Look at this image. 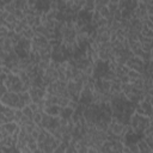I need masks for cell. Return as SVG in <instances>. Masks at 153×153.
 <instances>
[{"mask_svg":"<svg viewBox=\"0 0 153 153\" xmlns=\"http://www.w3.org/2000/svg\"><path fill=\"white\" fill-rule=\"evenodd\" d=\"M18 101H19V95L17 92H12V91H6L1 96V98H0V102L5 107H10V108H16V104Z\"/></svg>","mask_w":153,"mask_h":153,"instance_id":"obj_1","label":"cell"},{"mask_svg":"<svg viewBox=\"0 0 153 153\" xmlns=\"http://www.w3.org/2000/svg\"><path fill=\"white\" fill-rule=\"evenodd\" d=\"M136 145H138V148H139V153H152L153 152V147H149L142 138L136 141Z\"/></svg>","mask_w":153,"mask_h":153,"instance_id":"obj_2","label":"cell"},{"mask_svg":"<svg viewBox=\"0 0 153 153\" xmlns=\"http://www.w3.org/2000/svg\"><path fill=\"white\" fill-rule=\"evenodd\" d=\"M20 35H22V37H23V38H26V40H30V41H31V40L34 38V36H35L34 29H33L31 26L26 25V26L23 29V31L20 33Z\"/></svg>","mask_w":153,"mask_h":153,"instance_id":"obj_3","label":"cell"},{"mask_svg":"<svg viewBox=\"0 0 153 153\" xmlns=\"http://www.w3.org/2000/svg\"><path fill=\"white\" fill-rule=\"evenodd\" d=\"M43 111H44V112H47V114H48V115H50V116H59L60 107H59L57 104H51V105L46 107Z\"/></svg>","mask_w":153,"mask_h":153,"instance_id":"obj_4","label":"cell"},{"mask_svg":"<svg viewBox=\"0 0 153 153\" xmlns=\"http://www.w3.org/2000/svg\"><path fill=\"white\" fill-rule=\"evenodd\" d=\"M51 118H53V116H50V115H48L47 112H42V120H41V126L43 127V128H48L49 126H50V123H51Z\"/></svg>","mask_w":153,"mask_h":153,"instance_id":"obj_5","label":"cell"},{"mask_svg":"<svg viewBox=\"0 0 153 153\" xmlns=\"http://www.w3.org/2000/svg\"><path fill=\"white\" fill-rule=\"evenodd\" d=\"M74 112V110H72L70 107H65V108H60V112L59 116L60 117H65V118H70L72 116V114Z\"/></svg>","mask_w":153,"mask_h":153,"instance_id":"obj_6","label":"cell"},{"mask_svg":"<svg viewBox=\"0 0 153 153\" xmlns=\"http://www.w3.org/2000/svg\"><path fill=\"white\" fill-rule=\"evenodd\" d=\"M140 74H141L140 72H138V71H135V70H133V68L128 70L127 75H128V78H129V83H132L133 80H135V79L140 78Z\"/></svg>","mask_w":153,"mask_h":153,"instance_id":"obj_7","label":"cell"},{"mask_svg":"<svg viewBox=\"0 0 153 153\" xmlns=\"http://www.w3.org/2000/svg\"><path fill=\"white\" fill-rule=\"evenodd\" d=\"M16 9L17 7H16V1L15 0H12V1H10V3H5V5H4V10L7 11L9 13H13Z\"/></svg>","mask_w":153,"mask_h":153,"instance_id":"obj_8","label":"cell"},{"mask_svg":"<svg viewBox=\"0 0 153 153\" xmlns=\"http://www.w3.org/2000/svg\"><path fill=\"white\" fill-rule=\"evenodd\" d=\"M42 112H43V111H41V110H37V111L34 112V115H33V122H34V123H36V125H40V123H41Z\"/></svg>","mask_w":153,"mask_h":153,"instance_id":"obj_9","label":"cell"},{"mask_svg":"<svg viewBox=\"0 0 153 153\" xmlns=\"http://www.w3.org/2000/svg\"><path fill=\"white\" fill-rule=\"evenodd\" d=\"M140 34L145 37H153V29H149V28H146L144 26L142 30L140 31Z\"/></svg>","mask_w":153,"mask_h":153,"instance_id":"obj_10","label":"cell"},{"mask_svg":"<svg viewBox=\"0 0 153 153\" xmlns=\"http://www.w3.org/2000/svg\"><path fill=\"white\" fill-rule=\"evenodd\" d=\"M118 29H121V22H120V20H114V22L109 25V30H110L111 33L117 31Z\"/></svg>","mask_w":153,"mask_h":153,"instance_id":"obj_11","label":"cell"},{"mask_svg":"<svg viewBox=\"0 0 153 153\" xmlns=\"http://www.w3.org/2000/svg\"><path fill=\"white\" fill-rule=\"evenodd\" d=\"M68 102H70V98H67V97H59V99H57V105H59L60 108H65V107L68 105Z\"/></svg>","mask_w":153,"mask_h":153,"instance_id":"obj_12","label":"cell"},{"mask_svg":"<svg viewBox=\"0 0 153 153\" xmlns=\"http://www.w3.org/2000/svg\"><path fill=\"white\" fill-rule=\"evenodd\" d=\"M128 147H129V152L131 153H139V148H138V145H136V141H128L127 142Z\"/></svg>","mask_w":153,"mask_h":153,"instance_id":"obj_13","label":"cell"},{"mask_svg":"<svg viewBox=\"0 0 153 153\" xmlns=\"http://www.w3.org/2000/svg\"><path fill=\"white\" fill-rule=\"evenodd\" d=\"M22 112H23V115H25V116H28V117H30L33 120V115H34V112H33V110L29 108V105H24L23 108H22Z\"/></svg>","mask_w":153,"mask_h":153,"instance_id":"obj_14","label":"cell"},{"mask_svg":"<svg viewBox=\"0 0 153 153\" xmlns=\"http://www.w3.org/2000/svg\"><path fill=\"white\" fill-rule=\"evenodd\" d=\"M9 28L5 25V24H3V25H0V38L1 37H6L7 36V34H9Z\"/></svg>","mask_w":153,"mask_h":153,"instance_id":"obj_15","label":"cell"},{"mask_svg":"<svg viewBox=\"0 0 153 153\" xmlns=\"http://www.w3.org/2000/svg\"><path fill=\"white\" fill-rule=\"evenodd\" d=\"M49 62H50V61H46V60H40V61H38V64H37L36 66H37V67H40L41 70L46 71V70L48 68V66H49Z\"/></svg>","mask_w":153,"mask_h":153,"instance_id":"obj_16","label":"cell"},{"mask_svg":"<svg viewBox=\"0 0 153 153\" xmlns=\"http://www.w3.org/2000/svg\"><path fill=\"white\" fill-rule=\"evenodd\" d=\"M18 19L15 17V15L13 13H9L7 16H6V18H5V20H4V24H6V23H16Z\"/></svg>","mask_w":153,"mask_h":153,"instance_id":"obj_17","label":"cell"},{"mask_svg":"<svg viewBox=\"0 0 153 153\" xmlns=\"http://www.w3.org/2000/svg\"><path fill=\"white\" fill-rule=\"evenodd\" d=\"M98 12H99L101 17H103V18H107V17L110 15V11L108 10V7H107V6H103V7H101Z\"/></svg>","mask_w":153,"mask_h":153,"instance_id":"obj_18","label":"cell"},{"mask_svg":"<svg viewBox=\"0 0 153 153\" xmlns=\"http://www.w3.org/2000/svg\"><path fill=\"white\" fill-rule=\"evenodd\" d=\"M13 15H15V17H16L18 20H20V19H24V17H25L24 12H23L22 10H19V9H16V10H15V12H13Z\"/></svg>","mask_w":153,"mask_h":153,"instance_id":"obj_19","label":"cell"},{"mask_svg":"<svg viewBox=\"0 0 153 153\" xmlns=\"http://www.w3.org/2000/svg\"><path fill=\"white\" fill-rule=\"evenodd\" d=\"M141 49L145 53H151L152 51V43H141Z\"/></svg>","mask_w":153,"mask_h":153,"instance_id":"obj_20","label":"cell"},{"mask_svg":"<svg viewBox=\"0 0 153 153\" xmlns=\"http://www.w3.org/2000/svg\"><path fill=\"white\" fill-rule=\"evenodd\" d=\"M142 139L145 140V142H146L149 147H153V135H149V136H142Z\"/></svg>","mask_w":153,"mask_h":153,"instance_id":"obj_21","label":"cell"},{"mask_svg":"<svg viewBox=\"0 0 153 153\" xmlns=\"http://www.w3.org/2000/svg\"><path fill=\"white\" fill-rule=\"evenodd\" d=\"M26 6L31 7V9L36 7L37 6V0H26Z\"/></svg>","mask_w":153,"mask_h":153,"instance_id":"obj_22","label":"cell"},{"mask_svg":"<svg viewBox=\"0 0 153 153\" xmlns=\"http://www.w3.org/2000/svg\"><path fill=\"white\" fill-rule=\"evenodd\" d=\"M29 105V108L33 110V112H35V111H37V110H40V108H38V104L37 103H35V102H31L30 104H28ZM42 111V110H41Z\"/></svg>","mask_w":153,"mask_h":153,"instance_id":"obj_23","label":"cell"}]
</instances>
